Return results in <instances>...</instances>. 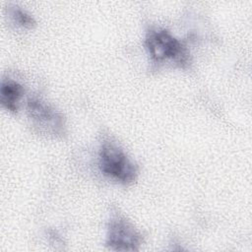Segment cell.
<instances>
[{"label": "cell", "instance_id": "cell-1", "mask_svg": "<svg viewBox=\"0 0 252 252\" xmlns=\"http://www.w3.org/2000/svg\"><path fill=\"white\" fill-rule=\"evenodd\" d=\"M144 46L154 65L159 66L166 63L187 69L191 64L188 47L166 29L150 28L146 32Z\"/></svg>", "mask_w": 252, "mask_h": 252}, {"label": "cell", "instance_id": "cell-2", "mask_svg": "<svg viewBox=\"0 0 252 252\" xmlns=\"http://www.w3.org/2000/svg\"><path fill=\"white\" fill-rule=\"evenodd\" d=\"M98 167L109 179L123 185L134 183L138 177V167L124 150L111 138H104L98 150Z\"/></svg>", "mask_w": 252, "mask_h": 252}, {"label": "cell", "instance_id": "cell-3", "mask_svg": "<svg viewBox=\"0 0 252 252\" xmlns=\"http://www.w3.org/2000/svg\"><path fill=\"white\" fill-rule=\"evenodd\" d=\"M26 109L32 126L38 133L53 138H61L66 134L64 116L41 98L34 95L30 96Z\"/></svg>", "mask_w": 252, "mask_h": 252}, {"label": "cell", "instance_id": "cell-4", "mask_svg": "<svg viewBox=\"0 0 252 252\" xmlns=\"http://www.w3.org/2000/svg\"><path fill=\"white\" fill-rule=\"evenodd\" d=\"M144 242L142 233L118 212H113L106 227V246L114 251H136Z\"/></svg>", "mask_w": 252, "mask_h": 252}, {"label": "cell", "instance_id": "cell-5", "mask_svg": "<svg viewBox=\"0 0 252 252\" xmlns=\"http://www.w3.org/2000/svg\"><path fill=\"white\" fill-rule=\"evenodd\" d=\"M24 93L25 89L18 81L11 78L2 79L0 87L1 105L8 111L16 113L19 110V104Z\"/></svg>", "mask_w": 252, "mask_h": 252}, {"label": "cell", "instance_id": "cell-6", "mask_svg": "<svg viewBox=\"0 0 252 252\" xmlns=\"http://www.w3.org/2000/svg\"><path fill=\"white\" fill-rule=\"evenodd\" d=\"M8 14L12 22L18 27L31 30L33 29L36 25L34 18L18 5L10 4L8 7Z\"/></svg>", "mask_w": 252, "mask_h": 252}]
</instances>
